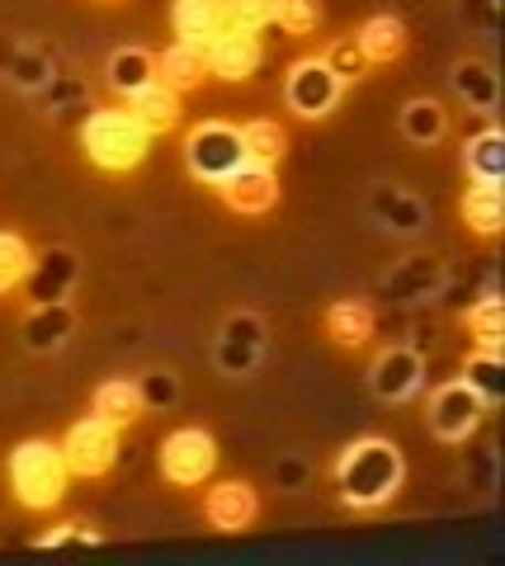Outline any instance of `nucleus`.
<instances>
[{"instance_id": "21", "label": "nucleus", "mask_w": 505, "mask_h": 566, "mask_svg": "<svg viewBox=\"0 0 505 566\" xmlns=\"http://www.w3.org/2000/svg\"><path fill=\"white\" fill-rule=\"evenodd\" d=\"M91 411L104 416L109 424H118V430H128L133 420L147 416L143 387H137V378H104L95 392H91Z\"/></svg>"}, {"instance_id": "15", "label": "nucleus", "mask_w": 505, "mask_h": 566, "mask_svg": "<svg viewBox=\"0 0 505 566\" xmlns=\"http://www.w3.org/2000/svg\"><path fill=\"white\" fill-rule=\"evenodd\" d=\"M322 326L330 335V345H340V349H364L374 340V331H378V312L369 297H336V303L326 307L322 316Z\"/></svg>"}, {"instance_id": "13", "label": "nucleus", "mask_w": 505, "mask_h": 566, "mask_svg": "<svg viewBox=\"0 0 505 566\" xmlns=\"http://www.w3.org/2000/svg\"><path fill=\"white\" fill-rule=\"evenodd\" d=\"M218 199L232 212H241V218H265L278 203V175L265 166H236L228 180L218 185Z\"/></svg>"}, {"instance_id": "12", "label": "nucleus", "mask_w": 505, "mask_h": 566, "mask_svg": "<svg viewBox=\"0 0 505 566\" xmlns=\"http://www.w3.org/2000/svg\"><path fill=\"white\" fill-rule=\"evenodd\" d=\"M260 520V495L251 482H213L203 495V524L213 534H246Z\"/></svg>"}, {"instance_id": "35", "label": "nucleus", "mask_w": 505, "mask_h": 566, "mask_svg": "<svg viewBox=\"0 0 505 566\" xmlns=\"http://www.w3.org/2000/svg\"><path fill=\"white\" fill-rule=\"evenodd\" d=\"M228 10V29L241 33H265L274 24V0H222Z\"/></svg>"}, {"instance_id": "9", "label": "nucleus", "mask_w": 505, "mask_h": 566, "mask_svg": "<svg viewBox=\"0 0 505 566\" xmlns=\"http://www.w3.org/2000/svg\"><path fill=\"white\" fill-rule=\"evenodd\" d=\"M265 340H270V331L255 312H232L218 331L213 359L228 378H246V374H255V364L265 359Z\"/></svg>"}, {"instance_id": "16", "label": "nucleus", "mask_w": 505, "mask_h": 566, "mask_svg": "<svg viewBox=\"0 0 505 566\" xmlns=\"http://www.w3.org/2000/svg\"><path fill=\"white\" fill-rule=\"evenodd\" d=\"M72 331H76V307H72V297H62V303H29L24 312V345L33 354H48V349H57L72 340Z\"/></svg>"}, {"instance_id": "33", "label": "nucleus", "mask_w": 505, "mask_h": 566, "mask_svg": "<svg viewBox=\"0 0 505 566\" xmlns=\"http://www.w3.org/2000/svg\"><path fill=\"white\" fill-rule=\"evenodd\" d=\"M322 62L336 71V76L350 85V81H364L369 76V62H364V52H359V43H355V33L350 39H330L326 43V52H322Z\"/></svg>"}, {"instance_id": "28", "label": "nucleus", "mask_w": 505, "mask_h": 566, "mask_svg": "<svg viewBox=\"0 0 505 566\" xmlns=\"http://www.w3.org/2000/svg\"><path fill=\"white\" fill-rule=\"evenodd\" d=\"M369 208H374V218L382 227H392V232H421L425 227V203L415 199V193H407V189H392V185L374 189Z\"/></svg>"}, {"instance_id": "2", "label": "nucleus", "mask_w": 505, "mask_h": 566, "mask_svg": "<svg viewBox=\"0 0 505 566\" xmlns=\"http://www.w3.org/2000/svg\"><path fill=\"white\" fill-rule=\"evenodd\" d=\"M81 151L104 175H128L151 156V133L128 114V104H104L81 118Z\"/></svg>"}, {"instance_id": "18", "label": "nucleus", "mask_w": 505, "mask_h": 566, "mask_svg": "<svg viewBox=\"0 0 505 566\" xmlns=\"http://www.w3.org/2000/svg\"><path fill=\"white\" fill-rule=\"evenodd\" d=\"M170 29H176V43L208 48L228 29V10H222V0H176L170 6Z\"/></svg>"}, {"instance_id": "38", "label": "nucleus", "mask_w": 505, "mask_h": 566, "mask_svg": "<svg viewBox=\"0 0 505 566\" xmlns=\"http://www.w3.org/2000/svg\"><path fill=\"white\" fill-rule=\"evenodd\" d=\"M274 476H278V486H293V491H298L303 476H307V463H303V458H288V463L274 468Z\"/></svg>"}, {"instance_id": "29", "label": "nucleus", "mask_w": 505, "mask_h": 566, "mask_svg": "<svg viewBox=\"0 0 505 566\" xmlns=\"http://www.w3.org/2000/svg\"><path fill=\"white\" fill-rule=\"evenodd\" d=\"M397 123H402L407 142H415V147H434L444 133H449V109L440 99H407L402 114H397Z\"/></svg>"}, {"instance_id": "27", "label": "nucleus", "mask_w": 505, "mask_h": 566, "mask_svg": "<svg viewBox=\"0 0 505 566\" xmlns=\"http://www.w3.org/2000/svg\"><path fill=\"white\" fill-rule=\"evenodd\" d=\"M473 392L486 401V411H496L501 397H505V354L496 349H473L463 359V374H459Z\"/></svg>"}, {"instance_id": "17", "label": "nucleus", "mask_w": 505, "mask_h": 566, "mask_svg": "<svg viewBox=\"0 0 505 566\" xmlns=\"http://www.w3.org/2000/svg\"><path fill=\"white\" fill-rule=\"evenodd\" d=\"M355 43H359V52H364V62H369V66H392V62H402L407 48H411L407 24L397 20V14H369V20L359 24Z\"/></svg>"}, {"instance_id": "20", "label": "nucleus", "mask_w": 505, "mask_h": 566, "mask_svg": "<svg viewBox=\"0 0 505 566\" xmlns=\"http://www.w3.org/2000/svg\"><path fill=\"white\" fill-rule=\"evenodd\" d=\"M128 114L143 123L151 137H156V133H170V128H180L185 95H176V91H170V85H161V81H151V85H143L137 95H128Z\"/></svg>"}, {"instance_id": "37", "label": "nucleus", "mask_w": 505, "mask_h": 566, "mask_svg": "<svg viewBox=\"0 0 505 566\" xmlns=\"http://www.w3.org/2000/svg\"><path fill=\"white\" fill-rule=\"evenodd\" d=\"M137 387H143V401H147V411H156V406H176L180 401V378L176 374H143L137 378Z\"/></svg>"}, {"instance_id": "3", "label": "nucleus", "mask_w": 505, "mask_h": 566, "mask_svg": "<svg viewBox=\"0 0 505 566\" xmlns=\"http://www.w3.org/2000/svg\"><path fill=\"white\" fill-rule=\"evenodd\" d=\"M6 482H10V495L20 501L33 515L43 510H57L66 501V486H72V468L62 458V444L52 439H20L6 458Z\"/></svg>"}, {"instance_id": "8", "label": "nucleus", "mask_w": 505, "mask_h": 566, "mask_svg": "<svg viewBox=\"0 0 505 566\" xmlns=\"http://www.w3.org/2000/svg\"><path fill=\"white\" fill-rule=\"evenodd\" d=\"M340 95H345V81H340L322 57L293 62L288 76H284V104H288V109L298 114V118H307V123L326 118V114L340 104Z\"/></svg>"}, {"instance_id": "24", "label": "nucleus", "mask_w": 505, "mask_h": 566, "mask_svg": "<svg viewBox=\"0 0 505 566\" xmlns=\"http://www.w3.org/2000/svg\"><path fill=\"white\" fill-rule=\"evenodd\" d=\"M459 218L473 237H496L501 222H505V199H501V185H467L463 199H459Z\"/></svg>"}, {"instance_id": "4", "label": "nucleus", "mask_w": 505, "mask_h": 566, "mask_svg": "<svg viewBox=\"0 0 505 566\" xmlns=\"http://www.w3.org/2000/svg\"><path fill=\"white\" fill-rule=\"evenodd\" d=\"M236 166H246L241 156V137H236V123L228 118H203L185 133V170L194 175L203 189H218Z\"/></svg>"}, {"instance_id": "14", "label": "nucleus", "mask_w": 505, "mask_h": 566, "mask_svg": "<svg viewBox=\"0 0 505 566\" xmlns=\"http://www.w3.org/2000/svg\"><path fill=\"white\" fill-rule=\"evenodd\" d=\"M76 279H81L76 251L52 245L48 255H33V270L24 279V297H29V303H62V297H72Z\"/></svg>"}, {"instance_id": "11", "label": "nucleus", "mask_w": 505, "mask_h": 566, "mask_svg": "<svg viewBox=\"0 0 505 566\" xmlns=\"http://www.w3.org/2000/svg\"><path fill=\"white\" fill-rule=\"evenodd\" d=\"M208 57V76L228 81V85H246L260 62H265V43H260V33H241V29H222L213 43L203 48Z\"/></svg>"}, {"instance_id": "19", "label": "nucleus", "mask_w": 505, "mask_h": 566, "mask_svg": "<svg viewBox=\"0 0 505 566\" xmlns=\"http://www.w3.org/2000/svg\"><path fill=\"white\" fill-rule=\"evenodd\" d=\"M463 175L467 185H501L505 175V133L496 123H486L482 133L463 142Z\"/></svg>"}, {"instance_id": "39", "label": "nucleus", "mask_w": 505, "mask_h": 566, "mask_svg": "<svg viewBox=\"0 0 505 566\" xmlns=\"http://www.w3.org/2000/svg\"><path fill=\"white\" fill-rule=\"evenodd\" d=\"M104 6H109V0H104Z\"/></svg>"}, {"instance_id": "22", "label": "nucleus", "mask_w": 505, "mask_h": 566, "mask_svg": "<svg viewBox=\"0 0 505 566\" xmlns=\"http://www.w3.org/2000/svg\"><path fill=\"white\" fill-rule=\"evenodd\" d=\"M156 81L170 85L176 95L203 85V81H208V57H203V48H194V43H166L161 52H156Z\"/></svg>"}, {"instance_id": "1", "label": "nucleus", "mask_w": 505, "mask_h": 566, "mask_svg": "<svg viewBox=\"0 0 505 566\" xmlns=\"http://www.w3.org/2000/svg\"><path fill=\"white\" fill-rule=\"evenodd\" d=\"M330 482H336L345 510H355V515H374V510L392 505L397 495H402L407 458H402V449H397L392 439L364 434V439H350V444L336 453Z\"/></svg>"}, {"instance_id": "5", "label": "nucleus", "mask_w": 505, "mask_h": 566, "mask_svg": "<svg viewBox=\"0 0 505 566\" xmlns=\"http://www.w3.org/2000/svg\"><path fill=\"white\" fill-rule=\"evenodd\" d=\"M156 468H161V482L194 491L203 482H213L218 472V439L199 430V424H180L161 439V453H156Z\"/></svg>"}, {"instance_id": "32", "label": "nucleus", "mask_w": 505, "mask_h": 566, "mask_svg": "<svg viewBox=\"0 0 505 566\" xmlns=\"http://www.w3.org/2000/svg\"><path fill=\"white\" fill-rule=\"evenodd\" d=\"M274 24L293 39H307L322 29V0H274Z\"/></svg>"}, {"instance_id": "7", "label": "nucleus", "mask_w": 505, "mask_h": 566, "mask_svg": "<svg viewBox=\"0 0 505 566\" xmlns=\"http://www.w3.org/2000/svg\"><path fill=\"white\" fill-rule=\"evenodd\" d=\"M118 424H109L104 416H85L76 420L72 430H66L57 444H62V458H66V468H72V476H109L114 463H118V453H124V444H118Z\"/></svg>"}, {"instance_id": "6", "label": "nucleus", "mask_w": 505, "mask_h": 566, "mask_svg": "<svg viewBox=\"0 0 505 566\" xmlns=\"http://www.w3.org/2000/svg\"><path fill=\"white\" fill-rule=\"evenodd\" d=\"M482 420H486V401L463 378H449L425 397V430L440 444H467L482 430Z\"/></svg>"}, {"instance_id": "23", "label": "nucleus", "mask_w": 505, "mask_h": 566, "mask_svg": "<svg viewBox=\"0 0 505 566\" xmlns=\"http://www.w3.org/2000/svg\"><path fill=\"white\" fill-rule=\"evenodd\" d=\"M463 326H467V335L477 340V349H496V354H505V303H501L496 279H486L482 297L463 312Z\"/></svg>"}, {"instance_id": "25", "label": "nucleus", "mask_w": 505, "mask_h": 566, "mask_svg": "<svg viewBox=\"0 0 505 566\" xmlns=\"http://www.w3.org/2000/svg\"><path fill=\"white\" fill-rule=\"evenodd\" d=\"M236 137H241V156H246V166L274 170L278 161H284V151H288V133L278 128L274 118H251V123H241Z\"/></svg>"}, {"instance_id": "10", "label": "nucleus", "mask_w": 505, "mask_h": 566, "mask_svg": "<svg viewBox=\"0 0 505 566\" xmlns=\"http://www.w3.org/2000/svg\"><path fill=\"white\" fill-rule=\"evenodd\" d=\"M369 387L378 401H411L425 387V354L415 345H388L378 349V359L369 368Z\"/></svg>"}, {"instance_id": "31", "label": "nucleus", "mask_w": 505, "mask_h": 566, "mask_svg": "<svg viewBox=\"0 0 505 566\" xmlns=\"http://www.w3.org/2000/svg\"><path fill=\"white\" fill-rule=\"evenodd\" d=\"M29 270H33V245L20 232H0V297L24 289Z\"/></svg>"}, {"instance_id": "34", "label": "nucleus", "mask_w": 505, "mask_h": 566, "mask_svg": "<svg viewBox=\"0 0 505 566\" xmlns=\"http://www.w3.org/2000/svg\"><path fill=\"white\" fill-rule=\"evenodd\" d=\"M10 81L24 85V91H43V85L57 81V71H52V62L43 57V52L20 48V52H14V62H10Z\"/></svg>"}, {"instance_id": "26", "label": "nucleus", "mask_w": 505, "mask_h": 566, "mask_svg": "<svg viewBox=\"0 0 505 566\" xmlns=\"http://www.w3.org/2000/svg\"><path fill=\"white\" fill-rule=\"evenodd\" d=\"M104 76H109L114 95L128 99V95L143 91V85L156 81V52H147V48H118L109 57V66H104Z\"/></svg>"}, {"instance_id": "30", "label": "nucleus", "mask_w": 505, "mask_h": 566, "mask_svg": "<svg viewBox=\"0 0 505 566\" xmlns=\"http://www.w3.org/2000/svg\"><path fill=\"white\" fill-rule=\"evenodd\" d=\"M454 91L459 99L467 104V109H482V114H496V95H501V85L492 76V66H482V62H459L454 66Z\"/></svg>"}, {"instance_id": "36", "label": "nucleus", "mask_w": 505, "mask_h": 566, "mask_svg": "<svg viewBox=\"0 0 505 566\" xmlns=\"http://www.w3.org/2000/svg\"><path fill=\"white\" fill-rule=\"evenodd\" d=\"M104 534L95 524H81V520H62V524H52V528H43L39 538V547H62V543H81V547H91V543H99Z\"/></svg>"}]
</instances>
